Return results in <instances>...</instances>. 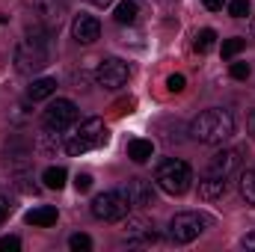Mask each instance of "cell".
<instances>
[{"label": "cell", "mask_w": 255, "mask_h": 252, "mask_svg": "<svg viewBox=\"0 0 255 252\" xmlns=\"http://www.w3.org/2000/svg\"><path fill=\"white\" fill-rule=\"evenodd\" d=\"M48 60H51V27L36 24L27 30V36L15 48V68L21 74H33V71L45 68Z\"/></svg>", "instance_id": "1"}, {"label": "cell", "mask_w": 255, "mask_h": 252, "mask_svg": "<svg viewBox=\"0 0 255 252\" xmlns=\"http://www.w3.org/2000/svg\"><path fill=\"white\" fill-rule=\"evenodd\" d=\"M190 133H193V139H196V142L220 145V142H226V139L235 133V119H232V113H229V110L214 107V110H205V113H199V116L193 119Z\"/></svg>", "instance_id": "2"}, {"label": "cell", "mask_w": 255, "mask_h": 252, "mask_svg": "<svg viewBox=\"0 0 255 252\" xmlns=\"http://www.w3.org/2000/svg\"><path fill=\"white\" fill-rule=\"evenodd\" d=\"M107 139H110L107 125L92 116V119H86V122H80V125L74 127V133H68L65 151H68L71 157H80V154H86V151H95V148L107 145Z\"/></svg>", "instance_id": "3"}, {"label": "cell", "mask_w": 255, "mask_h": 252, "mask_svg": "<svg viewBox=\"0 0 255 252\" xmlns=\"http://www.w3.org/2000/svg\"><path fill=\"white\" fill-rule=\"evenodd\" d=\"M154 184L163 190V193H169V196H184V193L190 190V184H193L190 163L175 160V157L163 160V163L157 166V172H154Z\"/></svg>", "instance_id": "4"}, {"label": "cell", "mask_w": 255, "mask_h": 252, "mask_svg": "<svg viewBox=\"0 0 255 252\" xmlns=\"http://www.w3.org/2000/svg\"><path fill=\"white\" fill-rule=\"evenodd\" d=\"M208 226H211V217H205L199 211H181V214H175L169 220V238L175 244H190Z\"/></svg>", "instance_id": "5"}, {"label": "cell", "mask_w": 255, "mask_h": 252, "mask_svg": "<svg viewBox=\"0 0 255 252\" xmlns=\"http://www.w3.org/2000/svg\"><path fill=\"white\" fill-rule=\"evenodd\" d=\"M128 208H130V202H128L125 190H104V193H98V196L92 199V214H95L98 220H104V223L125 220Z\"/></svg>", "instance_id": "6"}, {"label": "cell", "mask_w": 255, "mask_h": 252, "mask_svg": "<svg viewBox=\"0 0 255 252\" xmlns=\"http://www.w3.org/2000/svg\"><path fill=\"white\" fill-rule=\"evenodd\" d=\"M42 122H45V130H51V133L68 130V127L77 122V107H74V101H68V98L51 101L48 110H45V116H42Z\"/></svg>", "instance_id": "7"}, {"label": "cell", "mask_w": 255, "mask_h": 252, "mask_svg": "<svg viewBox=\"0 0 255 252\" xmlns=\"http://www.w3.org/2000/svg\"><path fill=\"white\" fill-rule=\"evenodd\" d=\"M128 77H130V65L125 60H116V57L101 60V65L95 68V83L104 86V89H122L128 83Z\"/></svg>", "instance_id": "8"}, {"label": "cell", "mask_w": 255, "mask_h": 252, "mask_svg": "<svg viewBox=\"0 0 255 252\" xmlns=\"http://www.w3.org/2000/svg\"><path fill=\"white\" fill-rule=\"evenodd\" d=\"M71 36L80 42V45H92V42H98V36H101V24H98V18H92V15H74V21H71Z\"/></svg>", "instance_id": "9"}, {"label": "cell", "mask_w": 255, "mask_h": 252, "mask_svg": "<svg viewBox=\"0 0 255 252\" xmlns=\"http://www.w3.org/2000/svg\"><path fill=\"white\" fill-rule=\"evenodd\" d=\"M241 166V151L238 148H223L211 157V166H208V175H217V178H229L235 169Z\"/></svg>", "instance_id": "10"}, {"label": "cell", "mask_w": 255, "mask_h": 252, "mask_svg": "<svg viewBox=\"0 0 255 252\" xmlns=\"http://www.w3.org/2000/svg\"><path fill=\"white\" fill-rule=\"evenodd\" d=\"M125 196H128V202H130V208H148V205H154V187L145 178H130L125 184Z\"/></svg>", "instance_id": "11"}, {"label": "cell", "mask_w": 255, "mask_h": 252, "mask_svg": "<svg viewBox=\"0 0 255 252\" xmlns=\"http://www.w3.org/2000/svg\"><path fill=\"white\" fill-rule=\"evenodd\" d=\"M65 0H36V12H39V18H42V24L45 27H60V21H63L65 15Z\"/></svg>", "instance_id": "12"}, {"label": "cell", "mask_w": 255, "mask_h": 252, "mask_svg": "<svg viewBox=\"0 0 255 252\" xmlns=\"http://www.w3.org/2000/svg\"><path fill=\"white\" fill-rule=\"evenodd\" d=\"M125 235L130 238V241H142V244H154V241H157L154 226H151L148 220H142V217H128Z\"/></svg>", "instance_id": "13"}, {"label": "cell", "mask_w": 255, "mask_h": 252, "mask_svg": "<svg viewBox=\"0 0 255 252\" xmlns=\"http://www.w3.org/2000/svg\"><path fill=\"white\" fill-rule=\"evenodd\" d=\"M113 18H116V24H122V27L136 24V21H139V3H136V0H119L116 9H113Z\"/></svg>", "instance_id": "14"}, {"label": "cell", "mask_w": 255, "mask_h": 252, "mask_svg": "<svg viewBox=\"0 0 255 252\" xmlns=\"http://www.w3.org/2000/svg\"><path fill=\"white\" fill-rule=\"evenodd\" d=\"M57 92V80L54 77H36L30 86H27V98L30 101H45Z\"/></svg>", "instance_id": "15"}, {"label": "cell", "mask_w": 255, "mask_h": 252, "mask_svg": "<svg viewBox=\"0 0 255 252\" xmlns=\"http://www.w3.org/2000/svg\"><path fill=\"white\" fill-rule=\"evenodd\" d=\"M199 196L205 202H214V199H223L226 196V178H217V175H208L199 181Z\"/></svg>", "instance_id": "16"}, {"label": "cell", "mask_w": 255, "mask_h": 252, "mask_svg": "<svg viewBox=\"0 0 255 252\" xmlns=\"http://www.w3.org/2000/svg\"><path fill=\"white\" fill-rule=\"evenodd\" d=\"M30 226H39V229H48V226H54L57 223V208H51V205H39V208H33V211H27V217H24Z\"/></svg>", "instance_id": "17"}, {"label": "cell", "mask_w": 255, "mask_h": 252, "mask_svg": "<svg viewBox=\"0 0 255 252\" xmlns=\"http://www.w3.org/2000/svg\"><path fill=\"white\" fill-rule=\"evenodd\" d=\"M151 154H154V142L151 139H130L128 142V157L133 163H145Z\"/></svg>", "instance_id": "18"}, {"label": "cell", "mask_w": 255, "mask_h": 252, "mask_svg": "<svg viewBox=\"0 0 255 252\" xmlns=\"http://www.w3.org/2000/svg\"><path fill=\"white\" fill-rule=\"evenodd\" d=\"M65 178H68V172H65L63 166H48V169L42 172V181H45V187L48 190H63Z\"/></svg>", "instance_id": "19"}, {"label": "cell", "mask_w": 255, "mask_h": 252, "mask_svg": "<svg viewBox=\"0 0 255 252\" xmlns=\"http://www.w3.org/2000/svg\"><path fill=\"white\" fill-rule=\"evenodd\" d=\"M214 45H217V33H214L211 27H205V30H199V33H196V42H193L196 54H208Z\"/></svg>", "instance_id": "20"}, {"label": "cell", "mask_w": 255, "mask_h": 252, "mask_svg": "<svg viewBox=\"0 0 255 252\" xmlns=\"http://www.w3.org/2000/svg\"><path fill=\"white\" fill-rule=\"evenodd\" d=\"M241 196L247 199V205H255V166L241 175Z\"/></svg>", "instance_id": "21"}, {"label": "cell", "mask_w": 255, "mask_h": 252, "mask_svg": "<svg viewBox=\"0 0 255 252\" xmlns=\"http://www.w3.org/2000/svg\"><path fill=\"white\" fill-rule=\"evenodd\" d=\"M68 247L74 252H89L92 250V238L89 235H83V232H77V235H71L68 238Z\"/></svg>", "instance_id": "22"}, {"label": "cell", "mask_w": 255, "mask_h": 252, "mask_svg": "<svg viewBox=\"0 0 255 252\" xmlns=\"http://www.w3.org/2000/svg\"><path fill=\"white\" fill-rule=\"evenodd\" d=\"M244 48H247V42H244V39H226V42H223V57H226V60H232V57H238Z\"/></svg>", "instance_id": "23"}, {"label": "cell", "mask_w": 255, "mask_h": 252, "mask_svg": "<svg viewBox=\"0 0 255 252\" xmlns=\"http://www.w3.org/2000/svg\"><path fill=\"white\" fill-rule=\"evenodd\" d=\"M250 9H253L250 0H232V3H229V15H232V18H247Z\"/></svg>", "instance_id": "24"}, {"label": "cell", "mask_w": 255, "mask_h": 252, "mask_svg": "<svg viewBox=\"0 0 255 252\" xmlns=\"http://www.w3.org/2000/svg\"><path fill=\"white\" fill-rule=\"evenodd\" d=\"M18 250H21V238H15V235L0 238V252H18Z\"/></svg>", "instance_id": "25"}, {"label": "cell", "mask_w": 255, "mask_h": 252, "mask_svg": "<svg viewBox=\"0 0 255 252\" xmlns=\"http://www.w3.org/2000/svg\"><path fill=\"white\" fill-rule=\"evenodd\" d=\"M74 187H77V193H86V190H92V175H89V172H77V178H74Z\"/></svg>", "instance_id": "26"}, {"label": "cell", "mask_w": 255, "mask_h": 252, "mask_svg": "<svg viewBox=\"0 0 255 252\" xmlns=\"http://www.w3.org/2000/svg\"><path fill=\"white\" fill-rule=\"evenodd\" d=\"M250 71H253L250 63H232V77H235V80H247Z\"/></svg>", "instance_id": "27"}, {"label": "cell", "mask_w": 255, "mask_h": 252, "mask_svg": "<svg viewBox=\"0 0 255 252\" xmlns=\"http://www.w3.org/2000/svg\"><path fill=\"white\" fill-rule=\"evenodd\" d=\"M184 83H187V80H184V74H169V77H166L169 92H181V89H184Z\"/></svg>", "instance_id": "28"}, {"label": "cell", "mask_w": 255, "mask_h": 252, "mask_svg": "<svg viewBox=\"0 0 255 252\" xmlns=\"http://www.w3.org/2000/svg\"><path fill=\"white\" fill-rule=\"evenodd\" d=\"M6 217H9V199H6V196H0V226L6 223Z\"/></svg>", "instance_id": "29"}, {"label": "cell", "mask_w": 255, "mask_h": 252, "mask_svg": "<svg viewBox=\"0 0 255 252\" xmlns=\"http://www.w3.org/2000/svg\"><path fill=\"white\" fill-rule=\"evenodd\" d=\"M205 3V9H211V12H220L223 6H226V0H202Z\"/></svg>", "instance_id": "30"}, {"label": "cell", "mask_w": 255, "mask_h": 252, "mask_svg": "<svg viewBox=\"0 0 255 252\" xmlns=\"http://www.w3.org/2000/svg\"><path fill=\"white\" fill-rule=\"evenodd\" d=\"M241 247H244V250H250V252H255V232H250V235L241 241Z\"/></svg>", "instance_id": "31"}, {"label": "cell", "mask_w": 255, "mask_h": 252, "mask_svg": "<svg viewBox=\"0 0 255 252\" xmlns=\"http://www.w3.org/2000/svg\"><path fill=\"white\" fill-rule=\"evenodd\" d=\"M247 130H250V136L255 139V110L250 113V119H247Z\"/></svg>", "instance_id": "32"}, {"label": "cell", "mask_w": 255, "mask_h": 252, "mask_svg": "<svg viewBox=\"0 0 255 252\" xmlns=\"http://www.w3.org/2000/svg\"><path fill=\"white\" fill-rule=\"evenodd\" d=\"M89 3H95V6H101V9H104V6H110V3H116V0H89Z\"/></svg>", "instance_id": "33"}, {"label": "cell", "mask_w": 255, "mask_h": 252, "mask_svg": "<svg viewBox=\"0 0 255 252\" xmlns=\"http://www.w3.org/2000/svg\"><path fill=\"white\" fill-rule=\"evenodd\" d=\"M253 30H255V18H253Z\"/></svg>", "instance_id": "34"}]
</instances>
